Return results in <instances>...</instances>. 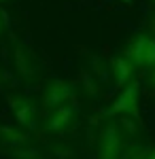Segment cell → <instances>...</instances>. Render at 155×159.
Wrapping results in <instances>:
<instances>
[{"mask_svg":"<svg viewBox=\"0 0 155 159\" xmlns=\"http://www.w3.org/2000/svg\"><path fill=\"white\" fill-rule=\"evenodd\" d=\"M136 68H151L155 66V38L138 36L123 53Z\"/></svg>","mask_w":155,"mask_h":159,"instance_id":"cell-1","label":"cell"},{"mask_svg":"<svg viewBox=\"0 0 155 159\" xmlns=\"http://www.w3.org/2000/svg\"><path fill=\"white\" fill-rule=\"evenodd\" d=\"M113 115H136L138 112V83H130V85L123 87V91L119 93V98L115 100Z\"/></svg>","mask_w":155,"mask_h":159,"instance_id":"cell-2","label":"cell"},{"mask_svg":"<svg viewBox=\"0 0 155 159\" xmlns=\"http://www.w3.org/2000/svg\"><path fill=\"white\" fill-rule=\"evenodd\" d=\"M121 151V134L117 127H106L100 136V159H117Z\"/></svg>","mask_w":155,"mask_h":159,"instance_id":"cell-3","label":"cell"},{"mask_svg":"<svg viewBox=\"0 0 155 159\" xmlns=\"http://www.w3.org/2000/svg\"><path fill=\"white\" fill-rule=\"evenodd\" d=\"M70 96V85L68 83H55V85H51L47 89V93H45V98H43V104L45 106H58L60 108V104L64 100Z\"/></svg>","mask_w":155,"mask_h":159,"instance_id":"cell-4","label":"cell"},{"mask_svg":"<svg viewBox=\"0 0 155 159\" xmlns=\"http://www.w3.org/2000/svg\"><path fill=\"white\" fill-rule=\"evenodd\" d=\"M134 70H136V66L132 64L125 55H121V57H117V60L113 61V74H115V83L117 85H125L128 81L132 79V74H134Z\"/></svg>","mask_w":155,"mask_h":159,"instance_id":"cell-5","label":"cell"},{"mask_svg":"<svg viewBox=\"0 0 155 159\" xmlns=\"http://www.w3.org/2000/svg\"><path fill=\"white\" fill-rule=\"evenodd\" d=\"M70 119H72V108H68V106H60V108H55L53 117L49 119L47 127L53 129V132H60V129H64V127L70 123Z\"/></svg>","mask_w":155,"mask_h":159,"instance_id":"cell-6","label":"cell"},{"mask_svg":"<svg viewBox=\"0 0 155 159\" xmlns=\"http://www.w3.org/2000/svg\"><path fill=\"white\" fill-rule=\"evenodd\" d=\"M13 110H15V117H17V121L21 123V125H30L32 119H34V108L30 106V104H13Z\"/></svg>","mask_w":155,"mask_h":159,"instance_id":"cell-7","label":"cell"},{"mask_svg":"<svg viewBox=\"0 0 155 159\" xmlns=\"http://www.w3.org/2000/svg\"><path fill=\"white\" fill-rule=\"evenodd\" d=\"M144 159H155V148H153V151H151V153H149V155H147Z\"/></svg>","mask_w":155,"mask_h":159,"instance_id":"cell-8","label":"cell"},{"mask_svg":"<svg viewBox=\"0 0 155 159\" xmlns=\"http://www.w3.org/2000/svg\"><path fill=\"white\" fill-rule=\"evenodd\" d=\"M153 81H155V68H153Z\"/></svg>","mask_w":155,"mask_h":159,"instance_id":"cell-9","label":"cell"},{"mask_svg":"<svg viewBox=\"0 0 155 159\" xmlns=\"http://www.w3.org/2000/svg\"><path fill=\"white\" fill-rule=\"evenodd\" d=\"M123 2H130V0H123Z\"/></svg>","mask_w":155,"mask_h":159,"instance_id":"cell-10","label":"cell"},{"mask_svg":"<svg viewBox=\"0 0 155 159\" xmlns=\"http://www.w3.org/2000/svg\"><path fill=\"white\" fill-rule=\"evenodd\" d=\"M0 28H2V25H0Z\"/></svg>","mask_w":155,"mask_h":159,"instance_id":"cell-11","label":"cell"}]
</instances>
